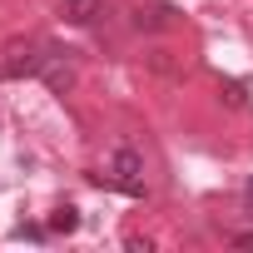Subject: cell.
Returning <instances> with one entry per match:
<instances>
[{"instance_id":"1","label":"cell","mask_w":253,"mask_h":253,"mask_svg":"<svg viewBox=\"0 0 253 253\" xmlns=\"http://www.w3.org/2000/svg\"><path fill=\"white\" fill-rule=\"evenodd\" d=\"M99 15V0H65V20L70 25H94Z\"/></svg>"},{"instance_id":"2","label":"cell","mask_w":253,"mask_h":253,"mask_svg":"<svg viewBox=\"0 0 253 253\" xmlns=\"http://www.w3.org/2000/svg\"><path fill=\"white\" fill-rule=\"evenodd\" d=\"M50 228H55V233H75V228H80V209H70V204H65V209L50 218Z\"/></svg>"},{"instance_id":"3","label":"cell","mask_w":253,"mask_h":253,"mask_svg":"<svg viewBox=\"0 0 253 253\" xmlns=\"http://www.w3.org/2000/svg\"><path fill=\"white\" fill-rule=\"evenodd\" d=\"M134 25H139V30H159V25H169V10H139Z\"/></svg>"},{"instance_id":"4","label":"cell","mask_w":253,"mask_h":253,"mask_svg":"<svg viewBox=\"0 0 253 253\" xmlns=\"http://www.w3.org/2000/svg\"><path fill=\"white\" fill-rule=\"evenodd\" d=\"M243 199H248V209H253V179H248V189H243Z\"/></svg>"}]
</instances>
